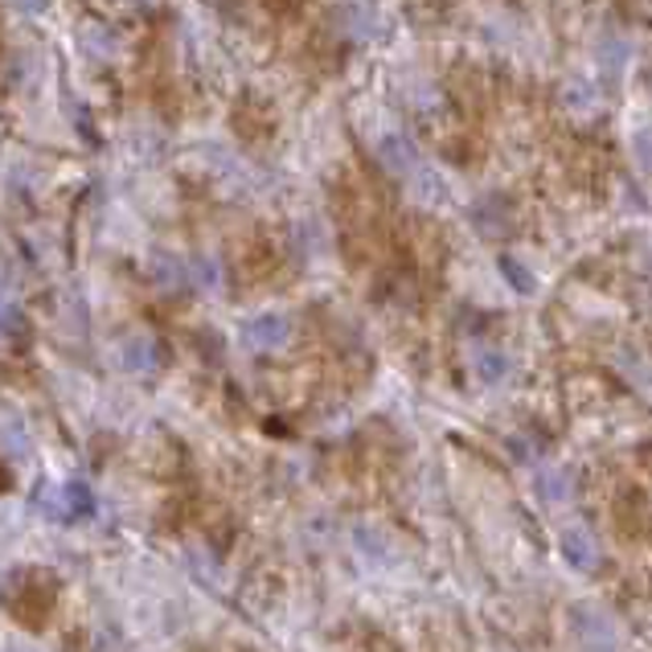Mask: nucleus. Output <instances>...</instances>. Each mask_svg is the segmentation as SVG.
Wrapping results in <instances>:
<instances>
[{
  "instance_id": "obj_1",
  "label": "nucleus",
  "mask_w": 652,
  "mask_h": 652,
  "mask_svg": "<svg viewBox=\"0 0 652 652\" xmlns=\"http://www.w3.org/2000/svg\"><path fill=\"white\" fill-rule=\"evenodd\" d=\"M54 599H58V578L49 575V571H21L4 587V607L25 628H42L46 616L54 611Z\"/></svg>"
},
{
  "instance_id": "obj_2",
  "label": "nucleus",
  "mask_w": 652,
  "mask_h": 652,
  "mask_svg": "<svg viewBox=\"0 0 652 652\" xmlns=\"http://www.w3.org/2000/svg\"><path fill=\"white\" fill-rule=\"evenodd\" d=\"M571 628H575V640L583 644V652H620L623 644L620 623L599 607H578Z\"/></svg>"
},
{
  "instance_id": "obj_3",
  "label": "nucleus",
  "mask_w": 652,
  "mask_h": 652,
  "mask_svg": "<svg viewBox=\"0 0 652 652\" xmlns=\"http://www.w3.org/2000/svg\"><path fill=\"white\" fill-rule=\"evenodd\" d=\"M37 505H42L49 517H58V521H78V517H91L94 513V497L87 484H63V488L49 484L46 493L37 497Z\"/></svg>"
},
{
  "instance_id": "obj_4",
  "label": "nucleus",
  "mask_w": 652,
  "mask_h": 652,
  "mask_svg": "<svg viewBox=\"0 0 652 652\" xmlns=\"http://www.w3.org/2000/svg\"><path fill=\"white\" fill-rule=\"evenodd\" d=\"M468 217L481 234H505L513 222V205L505 193H481L476 202L468 205Z\"/></svg>"
},
{
  "instance_id": "obj_5",
  "label": "nucleus",
  "mask_w": 652,
  "mask_h": 652,
  "mask_svg": "<svg viewBox=\"0 0 652 652\" xmlns=\"http://www.w3.org/2000/svg\"><path fill=\"white\" fill-rule=\"evenodd\" d=\"M243 341H247L250 349H263V353H271V349H283V345L292 341V325H288V316L267 312V316H255V321L243 328Z\"/></svg>"
},
{
  "instance_id": "obj_6",
  "label": "nucleus",
  "mask_w": 652,
  "mask_h": 652,
  "mask_svg": "<svg viewBox=\"0 0 652 652\" xmlns=\"http://www.w3.org/2000/svg\"><path fill=\"white\" fill-rule=\"evenodd\" d=\"M559 550H562V559H566V566H575L583 575L599 566V546H595V538H591L587 529H578V526L562 529Z\"/></svg>"
},
{
  "instance_id": "obj_7",
  "label": "nucleus",
  "mask_w": 652,
  "mask_h": 652,
  "mask_svg": "<svg viewBox=\"0 0 652 652\" xmlns=\"http://www.w3.org/2000/svg\"><path fill=\"white\" fill-rule=\"evenodd\" d=\"M378 160L386 165L390 172H398V177H411V172L419 169V153H415V144L398 136V132H390L378 140Z\"/></svg>"
},
{
  "instance_id": "obj_8",
  "label": "nucleus",
  "mask_w": 652,
  "mask_h": 652,
  "mask_svg": "<svg viewBox=\"0 0 652 652\" xmlns=\"http://www.w3.org/2000/svg\"><path fill=\"white\" fill-rule=\"evenodd\" d=\"M509 366L513 361L501 353V349H481L476 358H472V370H476V378H481L484 386H497V382H505L509 378Z\"/></svg>"
},
{
  "instance_id": "obj_9",
  "label": "nucleus",
  "mask_w": 652,
  "mask_h": 652,
  "mask_svg": "<svg viewBox=\"0 0 652 652\" xmlns=\"http://www.w3.org/2000/svg\"><path fill=\"white\" fill-rule=\"evenodd\" d=\"M443 193H448V189H443V181H439V172L423 169V165L411 172V198H415L419 205H439L443 202Z\"/></svg>"
},
{
  "instance_id": "obj_10",
  "label": "nucleus",
  "mask_w": 652,
  "mask_h": 652,
  "mask_svg": "<svg viewBox=\"0 0 652 652\" xmlns=\"http://www.w3.org/2000/svg\"><path fill=\"white\" fill-rule=\"evenodd\" d=\"M538 493H542V501H550V505L571 501V472H562V468H546L542 476H538Z\"/></svg>"
},
{
  "instance_id": "obj_11",
  "label": "nucleus",
  "mask_w": 652,
  "mask_h": 652,
  "mask_svg": "<svg viewBox=\"0 0 652 652\" xmlns=\"http://www.w3.org/2000/svg\"><path fill=\"white\" fill-rule=\"evenodd\" d=\"M501 271H505V280H509L521 295H533V292H538V280H533V271H529V267L521 263V259H513V255H509V259L501 263Z\"/></svg>"
},
{
  "instance_id": "obj_12",
  "label": "nucleus",
  "mask_w": 652,
  "mask_h": 652,
  "mask_svg": "<svg viewBox=\"0 0 652 652\" xmlns=\"http://www.w3.org/2000/svg\"><path fill=\"white\" fill-rule=\"evenodd\" d=\"M337 16H345V21H353V37H370V33H378V13L373 9H361V4H353V9H337Z\"/></svg>"
},
{
  "instance_id": "obj_13",
  "label": "nucleus",
  "mask_w": 652,
  "mask_h": 652,
  "mask_svg": "<svg viewBox=\"0 0 652 652\" xmlns=\"http://www.w3.org/2000/svg\"><path fill=\"white\" fill-rule=\"evenodd\" d=\"M599 58H604L607 70H623V63L632 58V46L623 37H607L604 46H599Z\"/></svg>"
},
{
  "instance_id": "obj_14",
  "label": "nucleus",
  "mask_w": 652,
  "mask_h": 652,
  "mask_svg": "<svg viewBox=\"0 0 652 652\" xmlns=\"http://www.w3.org/2000/svg\"><path fill=\"white\" fill-rule=\"evenodd\" d=\"M632 153H637L640 165L652 172V124L637 127V136H632Z\"/></svg>"
},
{
  "instance_id": "obj_15",
  "label": "nucleus",
  "mask_w": 652,
  "mask_h": 652,
  "mask_svg": "<svg viewBox=\"0 0 652 652\" xmlns=\"http://www.w3.org/2000/svg\"><path fill=\"white\" fill-rule=\"evenodd\" d=\"M127 366H132V370H136V366H140V370H148V366H153V341H127Z\"/></svg>"
},
{
  "instance_id": "obj_16",
  "label": "nucleus",
  "mask_w": 652,
  "mask_h": 652,
  "mask_svg": "<svg viewBox=\"0 0 652 652\" xmlns=\"http://www.w3.org/2000/svg\"><path fill=\"white\" fill-rule=\"evenodd\" d=\"M566 103H571V108L587 111L591 108V87H587V82H571V87H566Z\"/></svg>"
},
{
  "instance_id": "obj_17",
  "label": "nucleus",
  "mask_w": 652,
  "mask_h": 652,
  "mask_svg": "<svg viewBox=\"0 0 652 652\" xmlns=\"http://www.w3.org/2000/svg\"><path fill=\"white\" fill-rule=\"evenodd\" d=\"M4 488H9V468L0 464V493H4Z\"/></svg>"
}]
</instances>
